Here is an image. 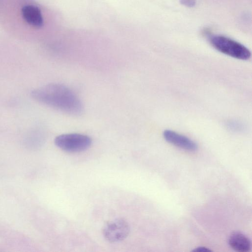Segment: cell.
Returning <instances> with one entry per match:
<instances>
[{
  "label": "cell",
  "mask_w": 252,
  "mask_h": 252,
  "mask_svg": "<svg viewBox=\"0 0 252 252\" xmlns=\"http://www.w3.org/2000/svg\"><path fill=\"white\" fill-rule=\"evenodd\" d=\"M54 142L62 150L77 153L88 149L91 145L92 139L88 135L74 133L60 135L55 138Z\"/></svg>",
  "instance_id": "cell-3"
},
{
  "label": "cell",
  "mask_w": 252,
  "mask_h": 252,
  "mask_svg": "<svg viewBox=\"0 0 252 252\" xmlns=\"http://www.w3.org/2000/svg\"><path fill=\"white\" fill-rule=\"evenodd\" d=\"M130 227L123 219H117L108 222L103 228V235L106 240L112 243L123 240L128 235Z\"/></svg>",
  "instance_id": "cell-4"
},
{
  "label": "cell",
  "mask_w": 252,
  "mask_h": 252,
  "mask_svg": "<svg viewBox=\"0 0 252 252\" xmlns=\"http://www.w3.org/2000/svg\"><path fill=\"white\" fill-rule=\"evenodd\" d=\"M163 135L166 141L180 148L191 152L197 149V145L195 142L174 131L165 130L163 132Z\"/></svg>",
  "instance_id": "cell-5"
},
{
  "label": "cell",
  "mask_w": 252,
  "mask_h": 252,
  "mask_svg": "<svg viewBox=\"0 0 252 252\" xmlns=\"http://www.w3.org/2000/svg\"><path fill=\"white\" fill-rule=\"evenodd\" d=\"M209 41L215 49L231 57L242 60L251 58V52L246 47L230 38L214 35L210 37Z\"/></svg>",
  "instance_id": "cell-2"
},
{
  "label": "cell",
  "mask_w": 252,
  "mask_h": 252,
  "mask_svg": "<svg viewBox=\"0 0 252 252\" xmlns=\"http://www.w3.org/2000/svg\"><path fill=\"white\" fill-rule=\"evenodd\" d=\"M228 126L230 128L233 130H240L241 128H242V125L240 123H238L236 122H230L229 123Z\"/></svg>",
  "instance_id": "cell-9"
},
{
  "label": "cell",
  "mask_w": 252,
  "mask_h": 252,
  "mask_svg": "<svg viewBox=\"0 0 252 252\" xmlns=\"http://www.w3.org/2000/svg\"><path fill=\"white\" fill-rule=\"evenodd\" d=\"M37 101L71 115H80L83 106L77 95L63 84L52 83L37 88L32 92Z\"/></svg>",
  "instance_id": "cell-1"
},
{
  "label": "cell",
  "mask_w": 252,
  "mask_h": 252,
  "mask_svg": "<svg viewBox=\"0 0 252 252\" xmlns=\"http://www.w3.org/2000/svg\"><path fill=\"white\" fill-rule=\"evenodd\" d=\"M228 243L233 250L238 252H247L251 249V240L240 231L232 232L229 237Z\"/></svg>",
  "instance_id": "cell-6"
},
{
  "label": "cell",
  "mask_w": 252,
  "mask_h": 252,
  "mask_svg": "<svg viewBox=\"0 0 252 252\" xmlns=\"http://www.w3.org/2000/svg\"><path fill=\"white\" fill-rule=\"evenodd\" d=\"M22 13L23 18L30 25L40 28L42 26L43 19L39 8L34 5H26L23 7Z\"/></svg>",
  "instance_id": "cell-7"
},
{
  "label": "cell",
  "mask_w": 252,
  "mask_h": 252,
  "mask_svg": "<svg viewBox=\"0 0 252 252\" xmlns=\"http://www.w3.org/2000/svg\"><path fill=\"white\" fill-rule=\"evenodd\" d=\"M180 3L188 7H193L196 3V0H180Z\"/></svg>",
  "instance_id": "cell-8"
},
{
  "label": "cell",
  "mask_w": 252,
  "mask_h": 252,
  "mask_svg": "<svg viewBox=\"0 0 252 252\" xmlns=\"http://www.w3.org/2000/svg\"><path fill=\"white\" fill-rule=\"evenodd\" d=\"M192 252H212L211 250L205 247H198L197 248H196L195 249L193 250L192 251Z\"/></svg>",
  "instance_id": "cell-10"
}]
</instances>
